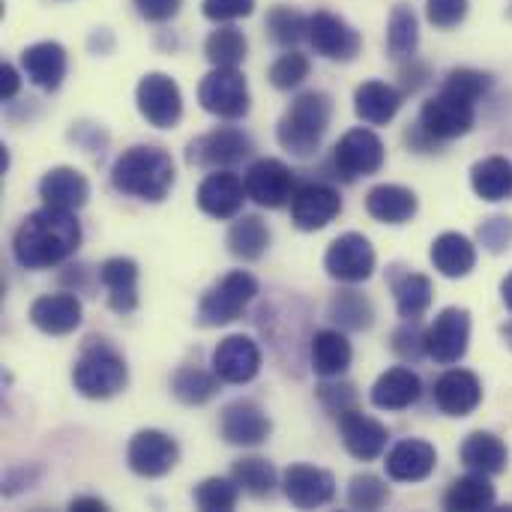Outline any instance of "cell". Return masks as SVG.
<instances>
[{"label": "cell", "mask_w": 512, "mask_h": 512, "mask_svg": "<svg viewBox=\"0 0 512 512\" xmlns=\"http://www.w3.org/2000/svg\"><path fill=\"white\" fill-rule=\"evenodd\" d=\"M81 246V222L72 210L42 207L30 213L15 237H12V255L24 270H48L72 258Z\"/></svg>", "instance_id": "cell-1"}, {"label": "cell", "mask_w": 512, "mask_h": 512, "mask_svg": "<svg viewBox=\"0 0 512 512\" xmlns=\"http://www.w3.org/2000/svg\"><path fill=\"white\" fill-rule=\"evenodd\" d=\"M174 180H177V171H174L171 153L162 147H150V144L123 150L111 165V186L129 198L150 201V204L165 201L168 192L174 189Z\"/></svg>", "instance_id": "cell-2"}, {"label": "cell", "mask_w": 512, "mask_h": 512, "mask_svg": "<svg viewBox=\"0 0 512 512\" xmlns=\"http://www.w3.org/2000/svg\"><path fill=\"white\" fill-rule=\"evenodd\" d=\"M330 120H333V99L321 90H306L291 102V108L276 123V141L291 156L309 159L318 153L330 129Z\"/></svg>", "instance_id": "cell-3"}, {"label": "cell", "mask_w": 512, "mask_h": 512, "mask_svg": "<svg viewBox=\"0 0 512 512\" xmlns=\"http://www.w3.org/2000/svg\"><path fill=\"white\" fill-rule=\"evenodd\" d=\"M129 381L126 360L105 342V339H87L75 366H72V384L84 399H111L117 396Z\"/></svg>", "instance_id": "cell-4"}, {"label": "cell", "mask_w": 512, "mask_h": 512, "mask_svg": "<svg viewBox=\"0 0 512 512\" xmlns=\"http://www.w3.org/2000/svg\"><path fill=\"white\" fill-rule=\"evenodd\" d=\"M258 297V279L246 270L225 273L198 303L201 327H225L243 318L246 306Z\"/></svg>", "instance_id": "cell-5"}, {"label": "cell", "mask_w": 512, "mask_h": 512, "mask_svg": "<svg viewBox=\"0 0 512 512\" xmlns=\"http://www.w3.org/2000/svg\"><path fill=\"white\" fill-rule=\"evenodd\" d=\"M255 150L252 138L237 129V126H219L213 132L198 135L189 150H186V162L195 168H207V171H225L240 165L243 159H249Z\"/></svg>", "instance_id": "cell-6"}, {"label": "cell", "mask_w": 512, "mask_h": 512, "mask_svg": "<svg viewBox=\"0 0 512 512\" xmlns=\"http://www.w3.org/2000/svg\"><path fill=\"white\" fill-rule=\"evenodd\" d=\"M198 102L222 120H240L249 114V84L237 66H213V72L201 78Z\"/></svg>", "instance_id": "cell-7"}, {"label": "cell", "mask_w": 512, "mask_h": 512, "mask_svg": "<svg viewBox=\"0 0 512 512\" xmlns=\"http://www.w3.org/2000/svg\"><path fill=\"white\" fill-rule=\"evenodd\" d=\"M384 159H387L384 141L372 129H363V126L348 129L333 147V168H336V177H342L345 183L378 174L384 168Z\"/></svg>", "instance_id": "cell-8"}, {"label": "cell", "mask_w": 512, "mask_h": 512, "mask_svg": "<svg viewBox=\"0 0 512 512\" xmlns=\"http://www.w3.org/2000/svg\"><path fill=\"white\" fill-rule=\"evenodd\" d=\"M477 102L462 99L450 90H438L420 111V126L435 138V141H453L459 135H468L477 120Z\"/></svg>", "instance_id": "cell-9"}, {"label": "cell", "mask_w": 512, "mask_h": 512, "mask_svg": "<svg viewBox=\"0 0 512 512\" xmlns=\"http://www.w3.org/2000/svg\"><path fill=\"white\" fill-rule=\"evenodd\" d=\"M135 102H138L141 117L156 129H171L183 117V93L177 81L165 72H147L138 81Z\"/></svg>", "instance_id": "cell-10"}, {"label": "cell", "mask_w": 512, "mask_h": 512, "mask_svg": "<svg viewBox=\"0 0 512 512\" xmlns=\"http://www.w3.org/2000/svg\"><path fill=\"white\" fill-rule=\"evenodd\" d=\"M468 342H471V312L450 306L426 330V357H432L441 366H453L468 354Z\"/></svg>", "instance_id": "cell-11"}, {"label": "cell", "mask_w": 512, "mask_h": 512, "mask_svg": "<svg viewBox=\"0 0 512 512\" xmlns=\"http://www.w3.org/2000/svg\"><path fill=\"white\" fill-rule=\"evenodd\" d=\"M324 270L336 282H345V285L366 282L375 273V249L363 234L348 231L330 243V249L324 255Z\"/></svg>", "instance_id": "cell-12"}, {"label": "cell", "mask_w": 512, "mask_h": 512, "mask_svg": "<svg viewBox=\"0 0 512 512\" xmlns=\"http://www.w3.org/2000/svg\"><path fill=\"white\" fill-rule=\"evenodd\" d=\"M309 42L315 54L336 63H351L363 48V36L342 15H333L327 9L309 15Z\"/></svg>", "instance_id": "cell-13"}, {"label": "cell", "mask_w": 512, "mask_h": 512, "mask_svg": "<svg viewBox=\"0 0 512 512\" xmlns=\"http://www.w3.org/2000/svg\"><path fill=\"white\" fill-rule=\"evenodd\" d=\"M243 183H246L249 201H255L258 207H267V210L285 207L294 198V192H297L294 171L285 162H279V159H258V162H252Z\"/></svg>", "instance_id": "cell-14"}, {"label": "cell", "mask_w": 512, "mask_h": 512, "mask_svg": "<svg viewBox=\"0 0 512 512\" xmlns=\"http://www.w3.org/2000/svg\"><path fill=\"white\" fill-rule=\"evenodd\" d=\"M180 459V447L171 435L165 432H156V429H144L138 432L132 441H129V450H126V462L129 468L138 474V477H147V480H156V477H165Z\"/></svg>", "instance_id": "cell-15"}, {"label": "cell", "mask_w": 512, "mask_h": 512, "mask_svg": "<svg viewBox=\"0 0 512 512\" xmlns=\"http://www.w3.org/2000/svg\"><path fill=\"white\" fill-rule=\"evenodd\" d=\"M342 213V198L327 183H303L291 198V222L300 231H321Z\"/></svg>", "instance_id": "cell-16"}, {"label": "cell", "mask_w": 512, "mask_h": 512, "mask_svg": "<svg viewBox=\"0 0 512 512\" xmlns=\"http://www.w3.org/2000/svg\"><path fill=\"white\" fill-rule=\"evenodd\" d=\"M219 432L234 447H261L270 438L273 423L258 402L237 399V402L225 405V411L219 417Z\"/></svg>", "instance_id": "cell-17"}, {"label": "cell", "mask_w": 512, "mask_h": 512, "mask_svg": "<svg viewBox=\"0 0 512 512\" xmlns=\"http://www.w3.org/2000/svg\"><path fill=\"white\" fill-rule=\"evenodd\" d=\"M213 372L222 384H249L261 372V348L249 336H228L213 351Z\"/></svg>", "instance_id": "cell-18"}, {"label": "cell", "mask_w": 512, "mask_h": 512, "mask_svg": "<svg viewBox=\"0 0 512 512\" xmlns=\"http://www.w3.org/2000/svg\"><path fill=\"white\" fill-rule=\"evenodd\" d=\"M246 198H249L246 195V183L237 174H231L228 168L225 171H210L201 180L198 195H195L198 207L207 216H213V219H234V216H240Z\"/></svg>", "instance_id": "cell-19"}, {"label": "cell", "mask_w": 512, "mask_h": 512, "mask_svg": "<svg viewBox=\"0 0 512 512\" xmlns=\"http://www.w3.org/2000/svg\"><path fill=\"white\" fill-rule=\"evenodd\" d=\"M282 492L285 498L300 507V510H315L333 501L336 495V480L330 471L324 468H312V465H291L282 474Z\"/></svg>", "instance_id": "cell-20"}, {"label": "cell", "mask_w": 512, "mask_h": 512, "mask_svg": "<svg viewBox=\"0 0 512 512\" xmlns=\"http://www.w3.org/2000/svg\"><path fill=\"white\" fill-rule=\"evenodd\" d=\"M339 432H342L345 450L360 462H375L378 456H384L387 441H390V429L378 423L375 417L360 414L357 408L339 417Z\"/></svg>", "instance_id": "cell-21"}, {"label": "cell", "mask_w": 512, "mask_h": 512, "mask_svg": "<svg viewBox=\"0 0 512 512\" xmlns=\"http://www.w3.org/2000/svg\"><path fill=\"white\" fill-rule=\"evenodd\" d=\"M81 300L72 291L45 294L30 306V324L45 336H69L81 327Z\"/></svg>", "instance_id": "cell-22"}, {"label": "cell", "mask_w": 512, "mask_h": 512, "mask_svg": "<svg viewBox=\"0 0 512 512\" xmlns=\"http://www.w3.org/2000/svg\"><path fill=\"white\" fill-rule=\"evenodd\" d=\"M483 402V384L468 369H450L435 381V405L450 417H468Z\"/></svg>", "instance_id": "cell-23"}, {"label": "cell", "mask_w": 512, "mask_h": 512, "mask_svg": "<svg viewBox=\"0 0 512 512\" xmlns=\"http://www.w3.org/2000/svg\"><path fill=\"white\" fill-rule=\"evenodd\" d=\"M387 477L396 483H423L438 465V453L429 441L408 438L387 453Z\"/></svg>", "instance_id": "cell-24"}, {"label": "cell", "mask_w": 512, "mask_h": 512, "mask_svg": "<svg viewBox=\"0 0 512 512\" xmlns=\"http://www.w3.org/2000/svg\"><path fill=\"white\" fill-rule=\"evenodd\" d=\"M21 69L30 84L42 90H57L66 78V48L60 42H36L21 51Z\"/></svg>", "instance_id": "cell-25"}, {"label": "cell", "mask_w": 512, "mask_h": 512, "mask_svg": "<svg viewBox=\"0 0 512 512\" xmlns=\"http://www.w3.org/2000/svg\"><path fill=\"white\" fill-rule=\"evenodd\" d=\"M99 282L108 291V306L117 315L138 309V264L132 258H108L99 267Z\"/></svg>", "instance_id": "cell-26"}, {"label": "cell", "mask_w": 512, "mask_h": 512, "mask_svg": "<svg viewBox=\"0 0 512 512\" xmlns=\"http://www.w3.org/2000/svg\"><path fill=\"white\" fill-rule=\"evenodd\" d=\"M420 396H423V381L417 372H411L405 366L384 372L369 393V399L378 411H405V408L417 405Z\"/></svg>", "instance_id": "cell-27"}, {"label": "cell", "mask_w": 512, "mask_h": 512, "mask_svg": "<svg viewBox=\"0 0 512 512\" xmlns=\"http://www.w3.org/2000/svg\"><path fill=\"white\" fill-rule=\"evenodd\" d=\"M39 198L48 207L57 210H78L87 204L90 198V183L81 171L75 168H51L42 180H39Z\"/></svg>", "instance_id": "cell-28"}, {"label": "cell", "mask_w": 512, "mask_h": 512, "mask_svg": "<svg viewBox=\"0 0 512 512\" xmlns=\"http://www.w3.org/2000/svg\"><path fill=\"white\" fill-rule=\"evenodd\" d=\"M366 210L372 219L387 225H405L417 216V195L396 183H381L366 195Z\"/></svg>", "instance_id": "cell-29"}, {"label": "cell", "mask_w": 512, "mask_h": 512, "mask_svg": "<svg viewBox=\"0 0 512 512\" xmlns=\"http://www.w3.org/2000/svg\"><path fill=\"white\" fill-rule=\"evenodd\" d=\"M402 108V93L393 84L384 81H366L354 93V111L363 123L384 126L390 123Z\"/></svg>", "instance_id": "cell-30"}, {"label": "cell", "mask_w": 512, "mask_h": 512, "mask_svg": "<svg viewBox=\"0 0 512 512\" xmlns=\"http://www.w3.org/2000/svg\"><path fill=\"white\" fill-rule=\"evenodd\" d=\"M432 264L441 276L447 279H462L474 270L477 264V249L474 243L465 237V234H456V231H447L441 234L435 243H432Z\"/></svg>", "instance_id": "cell-31"}, {"label": "cell", "mask_w": 512, "mask_h": 512, "mask_svg": "<svg viewBox=\"0 0 512 512\" xmlns=\"http://www.w3.org/2000/svg\"><path fill=\"white\" fill-rule=\"evenodd\" d=\"M351 342L339 330H318L312 336V369L321 378H339L351 366Z\"/></svg>", "instance_id": "cell-32"}, {"label": "cell", "mask_w": 512, "mask_h": 512, "mask_svg": "<svg viewBox=\"0 0 512 512\" xmlns=\"http://www.w3.org/2000/svg\"><path fill=\"white\" fill-rule=\"evenodd\" d=\"M507 459H510V453H507L504 441L492 432H474L462 444V465L471 471L495 477V474L507 471Z\"/></svg>", "instance_id": "cell-33"}, {"label": "cell", "mask_w": 512, "mask_h": 512, "mask_svg": "<svg viewBox=\"0 0 512 512\" xmlns=\"http://www.w3.org/2000/svg\"><path fill=\"white\" fill-rule=\"evenodd\" d=\"M393 297H396V309L405 321H417L420 315L429 312L432 306V279L423 273H399L393 276Z\"/></svg>", "instance_id": "cell-34"}, {"label": "cell", "mask_w": 512, "mask_h": 512, "mask_svg": "<svg viewBox=\"0 0 512 512\" xmlns=\"http://www.w3.org/2000/svg\"><path fill=\"white\" fill-rule=\"evenodd\" d=\"M327 315L333 324H339L342 330H351V333H363L375 324V306L369 297H363L360 291H339L330 297L327 303Z\"/></svg>", "instance_id": "cell-35"}, {"label": "cell", "mask_w": 512, "mask_h": 512, "mask_svg": "<svg viewBox=\"0 0 512 512\" xmlns=\"http://www.w3.org/2000/svg\"><path fill=\"white\" fill-rule=\"evenodd\" d=\"M492 504H495V486L489 483V474H480V471L459 477L444 495V507L456 512L489 510Z\"/></svg>", "instance_id": "cell-36"}, {"label": "cell", "mask_w": 512, "mask_h": 512, "mask_svg": "<svg viewBox=\"0 0 512 512\" xmlns=\"http://www.w3.org/2000/svg\"><path fill=\"white\" fill-rule=\"evenodd\" d=\"M270 246V228L261 216H240L228 228V252L240 261H258Z\"/></svg>", "instance_id": "cell-37"}, {"label": "cell", "mask_w": 512, "mask_h": 512, "mask_svg": "<svg viewBox=\"0 0 512 512\" xmlns=\"http://www.w3.org/2000/svg\"><path fill=\"white\" fill-rule=\"evenodd\" d=\"M471 186L483 201H504L512 192V165L504 156L480 159L471 168Z\"/></svg>", "instance_id": "cell-38"}, {"label": "cell", "mask_w": 512, "mask_h": 512, "mask_svg": "<svg viewBox=\"0 0 512 512\" xmlns=\"http://www.w3.org/2000/svg\"><path fill=\"white\" fill-rule=\"evenodd\" d=\"M420 45V21L414 15V9L408 3H396L390 12V24H387V51L396 60H408L417 54Z\"/></svg>", "instance_id": "cell-39"}, {"label": "cell", "mask_w": 512, "mask_h": 512, "mask_svg": "<svg viewBox=\"0 0 512 512\" xmlns=\"http://www.w3.org/2000/svg\"><path fill=\"white\" fill-rule=\"evenodd\" d=\"M231 480H234L246 495H252V498H258V501L270 498V495L276 492V486H279L276 468H273L267 459H261V456H246V459L234 462Z\"/></svg>", "instance_id": "cell-40"}, {"label": "cell", "mask_w": 512, "mask_h": 512, "mask_svg": "<svg viewBox=\"0 0 512 512\" xmlns=\"http://www.w3.org/2000/svg\"><path fill=\"white\" fill-rule=\"evenodd\" d=\"M219 375L213 372H204V369H195V366H183V369H177L174 372V378H171V393L183 402V405H189V408H195V405H207L216 393H219Z\"/></svg>", "instance_id": "cell-41"}, {"label": "cell", "mask_w": 512, "mask_h": 512, "mask_svg": "<svg viewBox=\"0 0 512 512\" xmlns=\"http://www.w3.org/2000/svg\"><path fill=\"white\" fill-rule=\"evenodd\" d=\"M246 54H249V42H246L243 30L234 24H219L204 42V57L213 66H240L246 60Z\"/></svg>", "instance_id": "cell-42"}, {"label": "cell", "mask_w": 512, "mask_h": 512, "mask_svg": "<svg viewBox=\"0 0 512 512\" xmlns=\"http://www.w3.org/2000/svg\"><path fill=\"white\" fill-rule=\"evenodd\" d=\"M267 30L273 36V42L285 45V48H297L303 39H309V18L300 9L291 6H273L267 12Z\"/></svg>", "instance_id": "cell-43"}, {"label": "cell", "mask_w": 512, "mask_h": 512, "mask_svg": "<svg viewBox=\"0 0 512 512\" xmlns=\"http://www.w3.org/2000/svg\"><path fill=\"white\" fill-rule=\"evenodd\" d=\"M390 501V489L375 474H360L348 486V507L351 510H381Z\"/></svg>", "instance_id": "cell-44"}, {"label": "cell", "mask_w": 512, "mask_h": 512, "mask_svg": "<svg viewBox=\"0 0 512 512\" xmlns=\"http://www.w3.org/2000/svg\"><path fill=\"white\" fill-rule=\"evenodd\" d=\"M237 492H240V486L234 480L210 477L195 489V504L207 512H228L237 507Z\"/></svg>", "instance_id": "cell-45"}, {"label": "cell", "mask_w": 512, "mask_h": 512, "mask_svg": "<svg viewBox=\"0 0 512 512\" xmlns=\"http://www.w3.org/2000/svg\"><path fill=\"white\" fill-rule=\"evenodd\" d=\"M309 57L306 54H300V51H285L273 66H270V84L276 87V90H294V87H300L306 78H309Z\"/></svg>", "instance_id": "cell-46"}, {"label": "cell", "mask_w": 512, "mask_h": 512, "mask_svg": "<svg viewBox=\"0 0 512 512\" xmlns=\"http://www.w3.org/2000/svg\"><path fill=\"white\" fill-rule=\"evenodd\" d=\"M492 78L486 72H477V69H453L447 78H444V90L462 96V99H471V102H480L489 90Z\"/></svg>", "instance_id": "cell-47"}, {"label": "cell", "mask_w": 512, "mask_h": 512, "mask_svg": "<svg viewBox=\"0 0 512 512\" xmlns=\"http://www.w3.org/2000/svg\"><path fill=\"white\" fill-rule=\"evenodd\" d=\"M393 351L402 360H420L426 354V330L417 321H405L396 333H393Z\"/></svg>", "instance_id": "cell-48"}, {"label": "cell", "mask_w": 512, "mask_h": 512, "mask_svg": "<svg viewBox=\"0 0 512 512\" xmlns=\"http://www.w3.org/2000/svg\"><path fill=\"white\" fill-rule=\"evenodd\" d=\"M468 0H426V18L438 30H453L465 21Z\"/></svg>", "instance_id": "cell-49"}, {"label": "cell", "mask_w": 512, "mask_h": 512, "mask_svg": "<svg viewBox=\"0 0 512 512\" xmlns=\"http://www.w3.org/2000/svg\"><path fill=\"white\" fill-rule=\"evenodd\" d=\"M252 9H255V0H204L201 3L204 18L216 21V24H228V21L246 18V15H252Z\"/></svg>", "instance_id": "cell-50"}, {"label": "cell", "mask_w": 512, "mask_h": 512, "mask_svg": "<svg viewBox=\"0 0 512 512\" xmlns=\"http://www.w3.org/2000/svg\"><path fill=\"white\" fill-rule=\"evenodd\" d=\"M318 399L333 417H342V414L354 411V405H357V393H354L351 384H321Z\"/></svg>", "instance_id": "cell-51"}, {"label": "cell", "mask_w": 512, "mask_h": 512, "mask_svg": "<svg viewBox=\"0 0 512 512\" xmlns=\"http://www.w3.org/2000/svg\"><path fill=\"white\" fill-rule=\"evenodd\" d=\"M480 243L489 249V252H504L512 243V219L507 216H492L480 225Z\"/></svg>", "instance_id": "cell-52"}, {"label": "cell", "mask_w": 512, "mask_h": 512, "mask_svg": "<svg viewBox=\"0 0 512 512\" xmlns=\"http://www.w3.org/2000/svg\"><path fill=\"white\" fill-rule=\"evenodd\" d=\"M132 3H135L138 15L144 21H153V24L171 21L180 12V6H183V0H132Z\"/></svg>", "instance_id": "cell-53"}, {"label": "cell", "mask_w": 512, "mask_h": 512, "mask_svg": "<svg viewBox=\"0 0 512 512\" xmlns=\"http://www.w3.org/2000/svg\"><path fill=\"white\" fill-rule=\"evenodd\" d=\"M18 90H21V75H18V69H15L12 63H3V66H0V96H3V99H15Z\"/></svg>", "instance_id": "cell-54"}, {"label": "cell", "mask_w": 512, "mask_h": 512, "mask_svg": "<svg viewBox=\"0 0 512 512\" xmlns=\"http://www.w3.org/2000/svg\"><path fill=\"white\" fill-rule=\"evenodd\" d=\"M69 510L72 512H102L105 510V504H102L99 498H72Z\"/></svg>", "instance_id": "cell-55"}, {"label": "cell", "mask_w": 512, "mask_h": 512, "mask_svg": "<svg viewBox=\"0 0 512 512\" xmlns=\"http://www.w3.org/2000/svg\"><path fill=\"white\" fill-rule=\"evenodd\" d=\"M501 297H504V303L512 309V273L504 279V285H501Z\"/></svg>", "instance_id": "cell-56"}, {"label": "cell", "mask_w": 512, "mask_h": 512, "mask_svg": "<svg viewBox=\"0 0 512 512\" xmlns=\"http://www.w3.org/2000/svg\"><path fill=\"white\" fill-rule=\"evenodd\" d=\"M504 339H507V345L512 348V324H507V327H504Z\"/></svg>", "instance_id": "cell-57"}]
</instances>
